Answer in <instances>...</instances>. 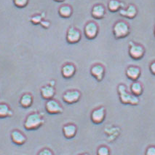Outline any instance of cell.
Returning a JSON list of instances; mask_svg holds the SVG:
<instances>
[{
	"mask_svg": "<svg viewBox=\"0 0 155 155\" xmlns=\"http://www.w3.org/2000/svg\"><path fill=\"white\" fill-rule=\"evenodd\" d=\"M117 92L120 102L124 105H137L139 104V97L129 92L125 84H119L117 86Z\"/></svg>",
	"mask_w": 155,
	"mask_h": 155,
	"instance_id": "obj_1",
	"label": "cell"
},
{
	"mask_svg": "<svg viewBox=\"0 0 155 155\" xmlns=\"http://www.w3.org/2000/svg\"><path fill=\"white\" fill-rule=\"evenodd\" d=\"M45 124V119L42 115L38 112H34L28 114L24 121L25 129L27 130H34L39 129Z\"/></svg>",
	"mask_w": 155,
	"mask_h": 155,
	"instance_id": "obj_2",
	"label": "cell"
},
{
	"mask_svg": "<svg viewBox=\"0 0 155 155\" xmlns=\"http://www.w3.org/2000/svg\"><path fill=\"white\" fill-rule=\"evenodd\" d=\"M112 32L116 39H123L127 37L130 33V26L125 21L120 20L114 24Z\"/></svg>",
	"mask_w": 155,
	"mask_h": 155,
	"instance_id": "obj_3",
	"label": "cell"
},
{
	"mask_svg": "<svg viewBox=\"0 0 155 155\" xmlns=\"http://www.w3.org/2000/svg\"><path fill=\"white\" fill-rule=\"evenodd\" d=\"M146 53L145 48L143 45L130 41L129 43V56L134 60H140L144 57Z\"/></svg>",
	"mask_w": 155,
	"mask_h": 155,
	"instance_id": "obj_4",
	"label": "cell"
},
{
	"mask_svg": "<svg viewBox=\"0 0 155 155\" xmlns=\"http://www.w3.org/2000/svg\"><path fill=\"white\" fill-rule=\"evenodd\" d=\"M99 26L98 23L93 21H88L84 25V34L88 40H94L98 35Z\"/></svg>",
	"mask_w": 155,
	"mask_h": 155,
	"instance_id": "obj_5",
	"label": "cell"
},
{
	"mask_svg": "<svg viewBox=\"0 0 155 155\" xmlns=\"http://www.w3.org/2000/svg\"><path fill=\"white\" fill-rule=\"evenodd\" d=\"M82 97V94L77 89H70L65 91L63 95V100L68 105L77 103Z\"/></svg>",
	"mask_w": 155,
	"mask_h": 155,
	"instance_id": "obj_6",
	"label": "cell"
},
{
	"mask_svg": "<svg viewBox=\"0 0 155 155\" xmlns=\"http://www.w3.org/2000/svg\"><path fill=\"white\" fill-rule=\"evenodd\" d=\"M106 116V110L104 106L93 109L91 113V119L93 123L100 124L103 123Z\"/></svg>",
	"mask_w": 155,
	"mask_h": 155,
	"instance_id": "obj_7",
	"label": "cell"
},
{
	"mask_svg": "<svg viewBox=\"0 0 155 155\" xmlns=\"http://www.w3.org/2000/svg\"><path fill=\"white\" fill-rule=\"evenodd\" d=\"M45 110L47 112L52 115L61 114L64 112L63 106L61 105L58 101L54 100V99L47 100L45 103Z\"/></svg>",
	"mask_w": 155,
	"mask_h": 155,
	"instance_id": "obj_8",
	"label": "cell"
},
{
	"mask_svg": "<svg viewBox=\"0 0 155 155\" xmlns=\"http://www.w3.org/2000/svg\"><path fill=\"white\" fill-rule=\"evenodd\" d=\"M66 41L69 44L78 43L82 39V34L77 28L74 26H70L66 32Z\"/></svg>",
	"mask_w": 155,
	"mask_h": 155,
	"instance_id": "obj_9",
	"label": "cell"
},
{
	"mask_svg": "<svg viewBox=\"0 0 155 155\" xmlns=\"http://www.w3.org/2000/svg\"><path fill=\"white\" fill-rule=\"evenodd\" d=\"M90 72H91L92 76L97 81L100 82L104 80L106 73V69L102 64L97 63L91 67Z\"/></svg>",
	"mask_w": 155,
	"mask_h": 155,
	"instance_id": "obj_10",
	"label": "cell"
},
{
	"mask_svg": "<svg viewBox=\"0 0 155 155\" xmlns=\"http://www.w3.org/2000/svg\"><path fill=\"white\" fill-rule=\"evenodd\" d=\"M119 13L122 17L127 18L129 19H133L138 15V8L135 5L130 4L127 7L122 8L119 11Z\"/></svg>",
	"mask_w": 155,
	"mask_h": 155,
	"instance_id": "obj_11",
	"label": "cell"
},
{
	"mask_svg": "<svg viewBox=\"0 0 155 155\" xmlns=\"http://www.w3.org/2000/svg\"><path fill=\"white\" fill-rule=\"evenodd\" d=\"M125 75L130 81H136L141 75V69L138 66L130 65L125 70Z\"/></svg>",
	"mask_w": 155,
	"mask_h": 155,
	"instance_id": "obj_12",
	"label": "cell"
},
{
	"mask_svg": "<svg viewBox=\"0 0 155 155\" xmlns=\"http://www.w3.org/2000/svg\"><path fill=\"white\" fill-rule=\"evenodd\" d=\"M76 72H77V68L74 64L72 63H66L61 67V75L64 78H71L75 75Z\"/></svg>",
	"mask_w": 155,
	"mask_h": 155,
	"instance_id": "obj_13",
	"label": "cell"
},
{
	"mask_svg": "<svg viewBox=\"0 0 155 155\" xmlns=\"http://www.w3.org/2000/svg\"><path fill=\"white\" fill-rule=\"evenodd\" d=\"M106 10L104 5L95 4L91 9V15L92 17L95 19H102L106 15Z\"/></svg>",
	"mask_w": 155,
	"mask_h": 155,
	"instance_id": "obj_14",
	"label": "cell"
},
{
	"mask_svg": "<svg viewBox=\"0 0 155 155\" xmlns=\"http://www.w3.org/2000/svg\"><path fill=\"white\" fill-rule=\"evenodd\" d=\"M77 133V127L74 124H65L63 127V134L67 139H71L74 138Z\"/></svg>",
	"mask_w": 155,
	"mask_h": 155,
	"instance_id": "obj_15",
	"label": "cell"
},
{
	"mask_svg": "<svg viewBox=\"0 0 155 155\" xmlns=\"http://www.w3.org/2000/svg\"><path fill=\"white\" fill-rule=\"evenodd\" d=\"M40 94L41 96L45 100H51V99H53V97L55 95V89L54 86H50V84L45 85L41 88Z\"/></svg>",
	"mask_w": 155,
	"mask_h": 155,
	"instance_id": "obj_16",
	"label": "cell"
},
{
	"mask_svg": "<svg viewBox=\"0 0 155 155\" xmlns=\"http://www.w3.org/2000/svg\"><path fill=\"white\" fill-rule=\"evenodd\" d=\"M12 141L16 145H23L26 143V137L21 131L15 129L11 133Z\"/></svg>",
	"mask_w": 155,
	"mask_h": 155,
	"instance_id": "obj_17",
	"label": "cell"
},
{
	"mask_svg": "<svg viewBox=\"0 0 155 155\" xmlns=\"http://www.w3.org/2000/svg\"><path fill=\"white\" fill-rule=\"evenodd\" d=\"M108 10L111 12H119L122 8H125V5L120 0H109L107 4Z\"/></svg>",
	"mask_w": 155,
	"mask_h": 155,
	"instance_id": "obj_18",
	"label": "cell"
},
{
	"mask_svg": "<svg viewBox=\"0 0 155 155\" xmlns=\"http://www.w3.org/2000/svg\"><path fill=\"white\" fill-rule=\"evenodd\" d=\"M33 102V96L30 93H25L20 98L19 103L21 105V107L24 108H28L32 105Z\"/></svg>",
	"mask_w": 155,
	"mask_h": 155,
	"instance_id": "obj_19",
	"label": "cell"
},
{
	"mask_svg": "<svg viewBox=\"0 0 155 155\" xmlns=\"http://www.w3.org/2000/svg\"><path fill=\"white\" fill-rule=\"evenodd\" d=\"M58 14L63 19H68L73 14V8L69 5H62L58 8Z\"/></svg>",
	"mask_w": 155,
	"mask_h": 155,
	"instance_id": "obj_20",
	"label": "cell"
},
{
	"mask_svg": "<svg viewBox=\"0 0 155 155\" xmlns=\"http://www.w3.org/2000/svg\"><path fill=\"white\" fill-rule=\"evenodd\" d=\"M143 92V86L138 81H133L130 85V93L136 97H140Z\"/></svg>",
	"mask_w": 155,
	"mask_h": 155,
	"instance_id": "obj_21",
	"label": "cell"
},
{
	"mask_svg": "<svg viewBox=\"0 0 155 155\" xmlns=\"http://www.w3.org/2000/svg\"><path fill=\"white\" fill-rule=\"evenodd\" d=\"M12 115H13V111L8 104L0 103V118L10 117Z\"/></svg>",
	"mask_w": 155,
	"mask_h": 155,
	"instance_id": "obj_22",
	"label": "cell"
},
{
	"mask_svg": "<svg viewBox=\"0 0 155 155\" xmlns=\"http://www.w3.org/2000/svg\"><path fill=\"white\" fill-rule=\"evenodd\" d=\"M45 14L43 12L42 14H36V15H32L30 18V21L34 24H40L41 21L45 19Z\"/></svg>",
	"mask_w": 155,
	"mask_h": 155,
	"instance_id": "obj_23",
	"label": "cell"
},
{
	"mask_svg": "<svg viewBox=\"0 0 155 155\" xmlns=\"http://www.w3.org/2000/svg\"><path fill=\"white\" fill-rule=\"evenodd\" d=\"M97 155H110L111 152H110L109 148L106 146H101L100 147H98V149H97Z\"/></svg>",
	"mask_w": 155,
	"mask_h": 155,
	"instance_id": "obj_24",
	"label": "cell"
},
{
	"mask_svg": "<svg viewBox=\"0 0 155 155\" xmlns=\"http://www.w3.org/2000/svg\"><path fill=\"white\" fill-rule=\"evenodd\" d=\"M13 4L18 8H24L28 5L29 0H12Z\"/></svg>",
	"mask_w": 155,
	"mask_h": 155,
	"instance_id": "obj_25",
	"label": "cell"
},
{
	"mask_svg": "<svg viewBox=\"0 0 155 155\" xmlns=\"http://www.w3.org/2000/svg\"><path fill=\"white\" fill-rule=\"evenodd\" d=\"M37 155H54V154L50 149L45 148V149H42V150L39 151Z\"/></svg>",
	"mask_w": 155,
	"mask_h": 155,
	"instance_id": "obj_26",
	"label": "cell"
},
{
	"mask_svg": "<svg viewBox=\"0 0 155 155\" xmlns=\"http://www.w3.org/2000/svg\"><path fill=\"white\" fill-rule=\"evenodd\" d=\"M145 155H155V146H149L145 151Z\"/></svg>",
	"mask_w": 155,
	"mask_h": 155,
	"instance_id": "obj_27",
	"label": "cell"
},
{
	"mask_svg": "<svg viewBox=\"0 0 155 155\" xmlns=\"http://www.w3.org/2000/svg\"><path fill=\"white\" fill-rule=\"evenodd\" d=\"M40 25L42 26L43 28L45 29H48L50 26V22L49 21H47V20L43 19L42 21H41Z\"/></svg>",
	"mask_w": 155,
	"mask_h": 155,
	"instance_id": "obj_28",
	"label": "cell"
},
{
	"mask_svg": "<svg viewBox=\"0 0 155 155\" xmlns=\"http://www.w3.org/2000/svg\"><path fill=\"white\" fill-rule=\"evenodd\" d=\"M149 70H150L151 73L152 74V75H155V60L150 63V65H149Z\"/></svg>",
	"mask_w": 155,
	"mask_h": 155,
	"instance_id": "obj_29",
	"label": "cell"
},
{
	"mask_svg": "<svg viewBox=\"0 0 155 155\" xmlns=\"http://www.w3.org/2000/svg\"><path fill=\"white\" fill-rule=\"evenodd\" d=\"M49 84H50V86H55V81H54V80L50 81Z\"/></svg>",
	"mask_w": 155,
	"mask_h": 155,
	"instance_id": "obj_30",
	"label": "cell"
},
{
	"mask_svg": "<svg viewBox=\"0 0 155 155\" xmlns=\"http://www.w3.org/2000/svg\"><path fill=\"white\" fill-rule=\"evenodd\" d=\"M55 2H64L65 0H54Z\"/></svg>",
	"mask_w": 155,
	"mask_h": 155,
	"instance_id": "obj_31",
	"label": "cell"
},
{
	"mask_svg": "<svg viewBox=\"0 0 155 155\" xmlns=\"http://www.w3.org/2000/svg\"><path fill=\"white\" fill-rule=\"evenodd\" d=\"M80 155H89V154H88L87 153H83V154H81Z\"/></svg>",
	"mask_w": 155,
	"mask_h": 155,
	"instance_id": "obj_32",
	"label": "cell"
},
{
	"mask_svg": "<svg viewBox=\"0 0 155 155\" xmlns=\"http://www.w3.org/2000/svg\"><path fill=\"white\" fill-rule=\"evenodd\" d=\"M154 35L155 37V25H154Z\"/></svg>",
	"mask_w": 155,
	"mask_h": 155,
	"instance_id": "obj_33",
	"label": "cell"
}]
</instances>
